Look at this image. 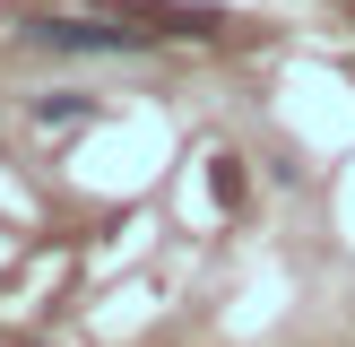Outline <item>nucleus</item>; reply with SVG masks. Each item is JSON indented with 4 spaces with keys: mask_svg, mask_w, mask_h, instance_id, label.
I'll list each match as a JSON object with an SVG mask.
<instances>
[{
    "mask_svg": "<svg viewBox=\"0 0 355 347\" xmlns=\"http://www.w3.org/2000/svg\"><path fill=\"white\" fill-rule=\"evenodd\" d=\"M17 35L35 52H69V61H121V52H148L156 26H121V9H113V17H26Z\"/></svg>",
    "mask_w": 355,
    "mask_h": 347,
    "instance_id": "1",
    "label": "nucleus"
},
{
    "mask_svg": "<svg viewBox=\"0 0 355 347\" xmlns=\"http://www.w3.org/2000/svg\"><path fill=\"white\" fill-rule=\"evenodd\" d=\"M87 113H96L87 96H35V130H78Z\"/></svg>",
    "mask_w": 355,
    "mask_h": 347,
    "instance_id": "2",
    "label": "nucleus"
},
{
    "mask_svg": "<svg viewBox=\"0 0 355 347\" xmlns=\"http://www.w3.org/2000/svg\"><path fill=\"white\" fill-rule=\"evenodd\" d=\"M208 183H217V200H225V208L243 200V165H234V156H217V174H208Z\"/></svg>",
    "mask_w": 355,
    "mask_h": 347,
    "instance_id": "3",
    "label": "nucleus"
}]
</instances>
